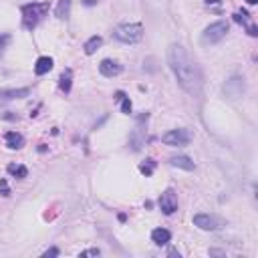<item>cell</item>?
Listing matches in <instances>:
<instances>
[{"mask_svg": "<svg viewBox=\"0 0 258 258\" xmlns=\"http://www.w3.org/2000/svg\"><path fill=\"white\" fill-rule=\"evenodd\" d=\"M2 103H6V101H4V99H2V97H0V105H2Z\"/></svg>", "mask_w": 258, "mask_h": 258, "instance_id": "83f0119b", "label": "cell"}, {"mask_svg": "<svg viewBox=\"0 0 258 258\" xmlns=\"http://www.w3.org/2000/svg\"><path fill=\"white\" fill-rule=\"evenodd\" d=\"M99 0H83V4H87V6H93V4H97Z\"/></svg>", "mask_w": 258, "mask_h": 258, "instance_id": "d4e9b609", "label": "cell"}, {"mask_svg": "<svg viewBox=\"0 0 258 258\" xmlns=\"http://www.w3.org/2000/svg\"><path fill=\"white\" fill-rule=\"evenodd\" d=\"M234 16V20L238 22V24H242V26H246V30H248V34L250 36H258V28H256V24L252 22V18H250V14L248 12H234L232 14Z\"/></svg>", "mask_w": 258, "mask_h": 258, "instance_id": "9c48e42d", "label": "cell"}, {"mask_svg": "<svg viewBox=\"0 0 258 258\" xmlns=\"http://www.w3.org/2000/svg\"><path fill=\"white\" fill-rule=\"evenodd\" d=\"M4 141H6V145H8L10 149H20V147L24 145V137H22L20 133H16V131H8V133L4 135Z\"/></svg>", "mask_w": 258, "mask_h": 258, "instance_id": "4fadbf2b", "label": "cell"}, {"mask_svg": "<svg viewBox=\"0 0 258 258\" xmlns=\"http://www.w3.org/2000/svg\"><path fill=\"white\" fill-rule=\"evenodd\" d=\"M153 169H155V161H153V159H145V161L139 165V171H141L143 175H151Z\"/></svg>", "mask_w": 258, "mask_h": 258, "instance_id": "d6986e66", "label": "cell"}, {"mask_svg": "<svg viewBox=\"0 0 258 258\" xmlns=\"http://www.w3.org/2000/svg\"><path fill=\"white\" fill-rule=\"evenodd\" d=\"M113 36L123 44H135L143 38V26L139 22H125L113 30Z\"/></svg>", "mask_w": 258, "mask_h": 258, "instance_id": "3957f363", "label": "cell"}, {"mask_svg": "<svg viewBox=\"0 0 258 258\" xmlns=\"http://www.w3.org/2000/svg\"><path fill=\"white\" fill-rule=\"evenodd\" d=\"M246 2H248V4H256L258 0H246Z\"/></svg>", "mask_w": 258, "mask_h": 258, "instance_id": "4316f807", "label": "cell"}, {"mask_svg": "<svg viewBox=\"0 0 258 258\" xmlns=\"http://www.w3.org/2000/svg\"><path fill=\"white\" fill-rule=\"evenodd\" d=\"M167 64L175 75L179 87L189 95H200L204 87V75L200 64L187 54L181 44H169L167 48Z\"/></svg>", "mask_w": 258, "mask_h": 258, "instance_id": "6da1fadb", "label": "cell"}, {"mask_svg": "<svg viewBox=\"0 0 258 258\" xmlns=\"http://www.w3.org/2000/svg\"><path fill=\"white\" fill-rule=\"evenodd\" d=\"M22 12V26L32 30L48 12V2H30V4H24L20 8Z\"/></svg>", "mask_w": 258, "mask_h": 258, "instance_id": "7a4b0ae2", "label": "cell"}, {"mask_svg": "<svg viewBox=\"0 0 258 258\" xmlns=\"http://www.w3.org/2000/svg\"><path fill=\"white\" fill-rule=\"evenodd\" d=\"M224 93H226L230 99L242 97V93H244V79H242V77H232L230 81H226Z\"/></svg>", "mask_w": 258, "mask_h": 258, "instance_id": "ba28073f", "label": "cell"}, {"mask_svg": "<svg viewBox=\"0 0 258 258\" xmlns=\"http://www.w3.org/2000/svg\"><path fill=\"white\" fill-rule=\"evenodd\" d=\"M228 28H230V26H228L226 20L212 22V24L206 26V30L202 32V42H206V44H216V42H220V40L226 36Z\"/></svg>", "mask_w": 258, "mask_h": 258, "instance_id": "277c9868", "label": "cell"}, {"mask_svg": "<svg viewBox=\"0 0 258 258\" xmlns=\"http://www.w3.org/2000/svg\"><path fill=\"white\" fill-rule=\"evenodd\" d=\"M48 256H58V248H48L44 252V258H48Z\"/></svg>", "mask_w": 258, "mask_h": 258, "instance_id": "cb8c5ba5", "label": "cell"}, {"mask_svg": "<svg viewBox=\"0 0 258 258\" xmlns=\"http://www.w3.org/2000/svg\"><path fill=\"white\" fill-rule=\"evenodd\" d=\"M99 254H101V250H99V248H91V250L81 252V258H85V256H99Z\"/></svg>", "mask_w": 258, "mask_h": 258, "instance_id": "7402d4cb", "label": "cell"}, {"mask_svg": "<svg viewBox=\"0 0 258 258\" xmlns=\"http://www.w3.org/2000/svg\"><path fill=\"white\" fill-rule=\"evenodd\" d=\"M121 71H123V67H121L117 60H111V58H105V60H101V64H99V73H101L103 77H117Z\"/></svg>", "mask_w": 258, "mask_h": 258, "instance_id": "30bf717a", "label": "cell"}, {"mask_svg": "<svg viewBox=\"0 0 258 258\" xmlns=\"http://www.w3.org/2000/svg\"><path fill=\"white\" fill-rule=\"evenodd\" d=\"M194 226H198L200 230H218L224 226V220H220L218 216H210V214H196Z\"/></svg>", "mask_w": 258, "mask_h": 258, "instance_id": "8992f818", "label": "cell"}, {"mask_svg": "<svg viewBox=\"0 0 258 258\" xmlns=\"http://www.w3.org/2000/svg\"><path fill=\"white\" fill-rule=\"evenodd\" d=\"M0 191H2V196H10V189H8L6 179H0Z\"/></svg>", "mask_w": 258, "mask_h": 258, "instance_id": "603a6c76", "label": "cell"}, {"mask_svg": "<svg viewBox=\"0 0 258 258\" xmlns=\"http://www.w3.org/2000/svg\"><path fill=\"white\" fill-rule=\"evenodd\" d=\"M6 169H8V173H10V175H14V177H18V179H24V177L28 175V169H26L24 165H16V163H10Z\"/></svg>", "mask_w": 258, "mask_h": 258, "instance_id": "ac0fdd59", "label": "cell"}, {"mask_svg": "<svg viewBox=\"0 0 258 258\" xmlns=\"http://www.w3.org/2000/svg\"><path fill=\"white\" fill-rule=\"evenodd\" d=\"M50 69H52V58H50V56H40V58H36V64H34V73H36V75H46Z\"/></svg>", "mask_w": 258, "mask_h": 258, "instance_id": "5bb4252c", "label": "cell"}, {"mask_svg": "<svg viewBox=\"0 0 258 258\" xmlns=\"http://www.w3.org/2000/svg\"><path fill=\"white\" fill-rule=\"evenodd\" d=\"M159 210L165 214V216H171L175 210H177V196H175V191L169 187V189H165L161 196H159Z\"/></svg>", "mask_w": 258, "mask_h": 258, "instance_id": "52a82bcc", "label": "cell"}, {"mask_svg": "<svg viewBox=\"0 0 258 258\" xmlns=\"http://www.w3.org/2000/svg\"><path fill=\"white\" fill-rule=\"evenodd\" d=\"M71 85H73V71H71V69H64L62 75H60V83H58V87H60V91L69 93V91H71Z\"/></svg>", "mask_w": 258, "mask_h": 258, "instance_id": "e0dca14e", "label": "cell"}, {"mask_svg": "<svg viewBox=\"0 0 258 258\" xmlns=\"http://www.w3.org/2000/svg\"><path fill=\"white\" fill-rule=\"evenodd\" d=\"M189 139L191 137H189L187 129H171V131L161 135V141L165 145H171V147H183V145L189 143Z\"/></svg>", "mask_w": 258, "mask_h": 258, "instance_id": "5b68a950", "label": "cell"}, {"mask_svg": "<svg viewBox=\"0 0 258 258\" xmlns=\"http://www.w3.org/2000/svg\"><path fill=\"white\" fill-rule=\"evenodd\" d=\"M71 4H73V0H58V4L54 8L56 18H67L71 14Z\"/></svg>", "mask_w": 258, "mask_h": 258, "instance_id": "2e32d148", "label": "cell"}, {"mask_svg": "<svg viewBox=\"0 0 258 258\" xmlns=\"http://www.w3.org/2000/svg\"><path fill=\"white\" fill-rule=\"evenodd\" d=\"M151 240H153V244H157V246H165V244L171 240V232L165 230V228H155V230L151 232Z\"/></svg>", "mask_w": 258, "mask_h": 258, "instance_id": "8fae6325", "label": "cell"}, {"mask_svg": "<svg viewBox=\"0 0 258 258\" xmlns=\"http://www.w3.org/2000/svg\"><path fill=\"white\" fill-rule=\"evenodd\" d=\"M8 40H10L8 34H0V56H2V52H4V48H6V44H8Z\"/></svg>", "mask_w": 258, "mask_h": 258, "instance_id": "44dd1931", "label": "cell"}, {"mask_svg": "<svg viewBox=\"0 0 258 258\" xmlns=\"http://www.w3.org/2000/svg\"><path fill=\"white\" fill-rule=\"evenodd\" d=\"M206 4L210 6V4H220V0H206Z\"/></svg>", "mask_w": 258, "mask_h": 258, "instance_id": "484cf974", "label": "cell"}, {"mask_svg": "<svg viewBox=\"0 0 258 258\" xmlns=\"http://www.w3.org/2000/svg\"><path fill=\"white\" fill-rule=\"evenodd\" d=\"M119 101H121V111L129 115V113H131V101H129V97H125V95H123Z\"/></svg>", "mask_w": 258, "mask_h": 258, "instance_id": "ffe728a7", "label": "cell"}, {"mask_svg": "<svg viewBox=\"0 0 258 258\" xmlns=\"http://www.w3.org/2000/svg\"><path fill=\"white\" fill-rule=\"evenodd\" d=\"M169 163L173 165V167H179V169H185V171H191L196 165H194V161L187 157V155H173L171 159H169Z\"/></svg>", "mask_w": 258, "mask_h": 258, "instance_id": "7c38bea8", "label": "cell"}, {"mask_svg": "<svg viewBox=\"0 0 258 258\" xmlns=\"http://www.w3.org/2000/svg\"><path fill=\"white\" fill-rule=\"evenodd\" d=\"M103 44V38L99 36V34H95V36H91L87 42H85V54H95L97 50H99V46Z\"/></svg>", "mask_w": 258, "mask_h": 258, "instance_id": "9a60e30c", "label": "cell"}]
</instances>
